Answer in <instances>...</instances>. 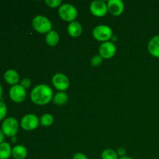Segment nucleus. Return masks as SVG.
<instances>
[{
    "label": "nucleus",
    "instance_id": "c756f323",
    "mask_svg": "<svg viewBox=\"0 0 159 159\" xmlns=\"http://www.w3.org/2000/svg\"><path fill=\"white\" fill-rule=\"evenodd\" d=\"M16 140H17L16 137V136L12 137V142H16Z\"/></svg>",
    "mask_w": 159,
    "mask_h": 159
},
{
    "label": "nucleus",
    "instance_id": "f3484780",
    "mask_svg": "<svg viewBox=\"0 0 159 159\" xmlns=\"http://www.w3.org/2000/svg\"><path fill=\"white\" fill-rule=\"evenodd\" d=\"M46 43H48L49 46L54 47L59 42V35L55 30L50 31L48 34H47L46 38Z\"/></svg>",
    "mask_w": 159,
    "mask_h": 159
},
{
    "label": "nucleus",
    "instance_id": "9d476101",
    "mask_svg": "<svg viewBox=\"0 0 159 159\" xmlns=\"http://www.w3.org/2000/svg\"><path fill=\"white\" fill-rule=\"evenodd\" d=\"M116 52V45L113 43V42L107 41L103 42L102 44L99 46V55L105 59H110L115 55Z\"/></svg>",
    "mask_w": 159,
    "mask_h": 159
},
{
    "label": "nucleus",
    "instance_id": "393cba45",
    "mask_svg": "<svg viewBox=\"0 0 159 159\" xmlns=\"http://www.w3.org/2000/svg\"><path fill=\"white\" fill-rule=\"evenodd\" d=\"M72 159H88V158H87L86 155H85V154L79 152V153L75 154Z\"/></svg>",
    "mask_w": 159,
    "mask_h": 159
},
{
    "label": "nucleus",
    "instance_id": "423d86ee",
    "mask_svg": "<svg viewBox=\"0 0 159 159\" xmlns=\"http://www.w3.org/2000/svg\"><path fill=\"white\" fill-rule=\"evenodd\" d=\"M91 13L96 17H102L106 16L108 12L107 4L101 0H96L91 2L89 6Z\"/></svg>",
    "mask_w": 159,
    "mask_h": 159
},
{
    "label": "nucleus",
    "instance_id": "1a4fd4ad",
    "mask_svg": "<svg viewBox=\"0 0 159 159\" xmlns=\"http://www.w3.org/2000/svg\"><path fill=\"white\" fill-rule=\"evenodd\" d=\"M9 96L13 102H22L24 101L26 96V89L23 88L21 85H12L9 89Z\"/></svg>",
    "mask_w": 159,
    "mask_h": 159
},
{
    "label": "nucleus",
    "instance_id": "4468645a",
    "mask_svg": "<svg viewBox=\"0 0 159 159\" xmlns=\"http://www.w3.org/2000/svg\"><path fill=\"white\" fill-rule=\"evenodd\" d=\"M4 79L7 83L12 85H16L18 84L19 81H20V76H19L17 71H16L15 70L9 69L5 72Z\"/></svg>",
    "mask_w": 159,
    "mask_h": 159
},
{
    "label": "nucleus",
    "instance_id": "2eb2a0df",
    "mask_svg": "<svg viewBox=\"0 0 159 159\" xmlns=\"http://www.w3.org/2000/svg\"><path fill=\"white\" fill-rule=\"evenodd\" d=\"M12 155L15 159H24L27 156V149L23 145H16L12 148Z\"/></svg>",
    "mask_w": 159,
    "mask_h": 159
},
{
    "label": "nucleus",
    "instance_id": "cd10ccee",
    "mask_svg": "<svg viewBox=\"0 0 159 159\" xmlns=\"http://www.w3.org/2000/svg\"><path fill=\"white\" fill-rule=\"evenodd\" d=\"M120 159H134L131 157H129V156H124V157H121Z\"/></svg>",
    "mask_w": 159,
    "mask_h": 159
},
{
    "label": "nucleus",
    "instance_id": "f8f14e48",
    "mask_svg": "<svg viewBox=\"0 0 159 159\" xmlns=\"http://www.w3.org/2000/svg\"><path fill=\"white\" fill-rule=\"evenodd\" d=\"M148 52L153 57L159 58V35L152 37L148 44Z\"/></svg>",
    "mask_w": 159,
    "mask_h": 159
},
{
    "label": "nucleus",
    "instance_id": "aec40b11",
    "mask_svg": "<svg viewBox=\"0 0 159 159\" xmlns=\"http://www.w3.org/2000/svg\"><path fill=\"white\" fill-rule=\"evenodd\" d=\"M102 159H118L117 152L113 149H106L101 155Z\"/></svg>",
    "mask_w": 159,
    "mask_h": 159
},
{
    "label": "nucleus",
    "instance_id": "bb28decb",
    "mask_svg": "<svg viewBox=\"0 0 159 159\" xmlns=\"http://www.w3.org/2000/svg\"><path fill=\"white\" fill-rule=\"evenodd\" d=\"M3 140H4V134H3L2 130L0 129V144L2 143Z\"/></svg>",
    "mask_w": 159,
    "mask_h": 159
},
{
    "label": "nucleus",
    "instance_id": "6ab92c4d",
    "mask_svg": "<svg viewBox=\"0 0 159 159\" xmlns=\"http://www.w3.org/2000/svg\"><path fill=\"white\" fill-rule=\"evenodd\" d=\"M40 123L43 127H49V126L52 125V124L54 123V117L51 114L46 113L41 116Z\"/></svg>",
    "mask_w": 159,
    "mask_h": 159
},
{
    "label": "nucleus",
    "instance_id": "f257e3e1",
    "mask_svg": "<svg viewBox=\"0 0 159 159\" xmlns=\"http://www.w3.org/2000/svg\"><path fill=\"white\" fill-rule=\"evenodd\" d=\"M53 90L48 85L40 84L33 89L30 94L31 100L37 105L43 106L49 103L53 99Z\"/></svg>",
    "mask_w": 159,
    "mask_h": 159
},
{
    "label": "nucleus",
    "instance_id": "a211bd4d",
    "mask_svg": "<svg viewBox=\"0 0 159 159\" xmlns=\"http://www.w3.org/2000/svg\"><path fill=\"white\" fill-rule=\"evenodd\" d=\"M53 102L57 106H63L68 102V96L64 92H59V93H56L55 96L53 97Z\"/></svg>",
    "mask_w": 159,
    "mask_h": 159
},
{
    "label": "nucleus",
    "instance_id": "20e7f679",
    "mask_svg": "<svg viewBox=\"0 0 159 159\" xmlns=\"http://www.w3.org/2000/svg\"><path fill=\"white\" fill-rule=\"evenodd\" d=\"M93 36L98 41L107 42L113 37V31L107 25H99L93 30Z\"/></svg>",
    "mask_w": 159,
    "mask_h": 159
},
{
    "label": "nucleus",
    "instance_id": "c85d7f7f",
    "mask_svg": "<svg viewBox=\"0 0 159 159\" xmlns=\"http://www.w3.org/2000/svg\"><path fill=\"white\" fill-rule=\"evenodd\" d=\"M2 88L1 85H0V99L2 98Z\"/></svg>",
    "mask_w": 159,
    "mask_h": 159
},
{
    "label": "nucleus",
    "instance_id": "4be33fe9",
    "mask_svg": "<svg viewBox=\"0 0 159 159\" xmlns=\"http://www.w3.org/2000/svg\"><path fill=\"white\" fill-rule=\"evenodd\" d=\"M61 0H46L45 3L47 6L51 8H57L61 6Z\"/></svg>",
    "mask_w": 159,
    "mask_h": 159
},
{
    "label": "nucleus",
    "instance_id": "0eeeda50",
    "mask_svg": "<svg viewBox=\"0 0 159 159\" xmlns=\"http://www.w3.org/2000/svg\"><path fill=\"white\" fill-rule=\"evenodd\" d=\"M39 120L38 117L34 114H27L23 116L20 122L22 128L27 131L34 130L39 126Z\"/></svg>",
    "mask_w": 159,
    "mask_h": 159
},
{
    "label": "nucleus",
    "instance_id": "ddd939ff",
    "mask_svg": "<svg viewBox=\"0 0 159 159\" xmlns=\"http://www.w3.org/2000/svg\"><path fill=\"white\" fill-rule=\"evenodd\" d=\"M68 33L72 37H79L82 33V25L77 21L71 22L68 26Z\"/></svg>",
    "mask_w": 159,
    "mask_h": 159
},
{
    "label": "nucleus",
    "instance_id": "a878e982",
    "mask_svg": "<svg viewBox=\"0 0 159 159\" xmlns=\"http://www.w3.org/2000/svg\"><path fill=\"white\" fill-rule=\"evenodd\" d=\"M117 155L118 156H120L121 157H124V156H126V153H127V152H126V149L124 148H119L117 149Z\"/></svg>",
    "mask_w": 159,
    "mask_h": 159
},
{
    "label": "nucleus",
    "instance_id": "dca6fc26",
    "mask_svg": "<svg viewBox=\"0 0 159 159\" xmlns=\"http://www.w3.org/2000/svg\"><path fill=\"white\" fill-rule=\"evenodd\" d=\"M12 150L9 143L2 142L0 144V159H9L12 155Z\"/></svg>",
    "mask_w": 159,
    "mask_h": 159
},
{
    "label": "nucleus",
    "instance_id": "9b49d317",
    "mask_svg": "<svg viewBox=\"0 0 159 159\" xmlns=\"http://www.w3.org/2000/svg\"><path fill=\"white\" fill-rule=\"evenodd\" d=\"M108 12L113 16H120L124 10V4L121 0H109L107 2Z\"/></svg>",
    "mask_w": 159,
    "mask_h": 159
},
{
    "label": "nucleus",
    "instance_id": "b1692460",
    "mask_svg": "<svg viewBox=\"0 0 159 159\" xmlns=\"http://www.w3.org/2000/svg\"><path fill=\"white\" fill-rule=\"evenodd\" d=\"M20 85H22V86L23 87L24 89H28L30 88V86L31 85V81L30 79H27V78H26V79H23L21 82V84Z\"/></svg>",
    "mask_w": 159,
    "mask_h": 159
},
{
    "label": "nucleus",
    "instance_id": "412c9836",
    "mask_svg": "<svg viewBox=\"0 0 159 159\" xmlns=\"http://www.w3.org/2000/svg\"><path fill=\"white\" fill-rule=\"evenodd\" d=\"M102 57L100 55H95L93 58L91 59V65L93 67H98L102 64Z\"/></svg>",
    "mask_w": 159,
    "mask_h": 159
},
{
    "label": "nucleus",
    "instance_id": "f03ea898",
    "mask_svg": "<svg viewBox=\"0 0 159 159\" xmlns=\"http://www.w3.org/2000/svg\"><path fill=\"white\" fill-rule=\"evenodd\" d=\"M33 27L40 34H48L52 29V24L49 19L43 16H37L32 22Z\"/></svg>",
    "mask_w": 159,
    "mask_h": 159
},
{
    "label": "nucleus",
    "instance_id": "7ed1b4c3",
    "mask_svg": "<svg viewBox=\"0 0 159 159\" xmlns=\"http://www.w3.org/2000/svg\"><path fill=\"white\" fill-rule=\"evenodd\" d=\"M58 15L61 20L66 22L75 21L78 16L76 8L71 4H63L59 7Z\"/></svg>",
    "mask_w": 159,
    "mask_h": 159
},
{
    "label": "nucleus",
    "instance_id": "6e6552de",
    "mask_svg": "<svg viewBox=\"0 0 159 159\" xmlns=\"http://www.w3.org/2000/svg\"><path fill=\"white\" fill-rule=\"evenodd\" d=\"M52 84L56 89L61 92L67 90L69 87V79L65 75L62 73H57L52 78Z\"/></svg>",
    "mask_w": 159,
    "mask_h": 159
},
{
    "label": "nucleus",
    "instance_id": "39448f33",
    "mask_svg": "<svg viewBox=\"0 0 159 159\" xmlns=\"http://www.w3.org/2000/svg\"><path fill=\"white\" fill-rule=\"evenodd\" d=\"M2 130L3 134L8 137L16 136L19 130V123L15 118H6L2 124Z\"/></svg>",
    "mask_w": 159,
    "mask_h": 159
},
{
    "label": "nucleus",
    "instance_id": "5701e85b",
    "mask_svg": "<svg viewBox=\"0 0 159 159\" xmlns=\"http://www.w3.org/2000/svg\"><path fill=\"white\" fill-rule=\"evenodd\" d=\"M6 113H7V108L6 104L0 101V120L4 119L5 116H6Z\"/></svg>",
    "mask_w": 159,
    "mask_h": 159
}]
</instances>
